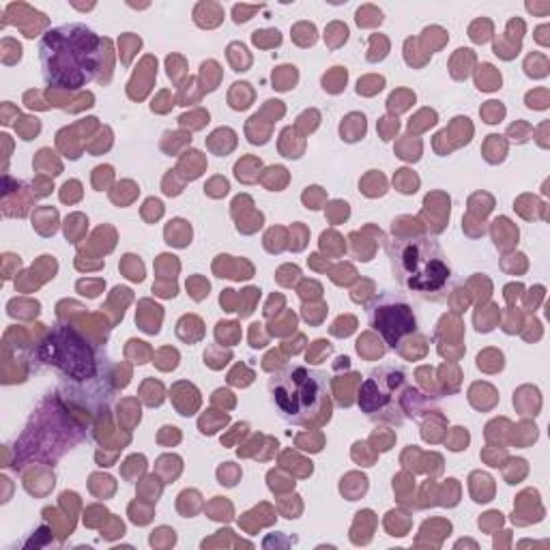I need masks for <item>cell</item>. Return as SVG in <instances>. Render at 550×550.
<instances>
[{
    "mask_svg": "<svg viewBox=\"0 0 550 550\" xmlns=\"http://www.w3.org/2000/svg\"><path fill=\"white\" fill-rule=\"evenodd\" d=\"M101 39L86 26L71 24L50 30L41 41L43 76L50 86L78 88L99 71Z\"/></svg>",
    "mask_w": 550,
    "mask_h": 550,
    "instance_id": "1",
    "label": "cell"
},
{
    "mask_svg": "<svg viewBox=\"0 0 550 550\" xmlns=\"http://www.w3.org/2000/svg\"><path fill=\"white\" fill-rule=\"evenodd\" d=\"M394 277L423 299H447L452 269L443 247L430 237H396L387 243Z\"/></svg>",
    "mask_w": 550,
    "mask_h": 550,
    "instance_id": "2",
    "label": "cell"
},
{
    "mask_svg": "<svg viewBox=\"0 0 550 550\" xmlns=\"http://www.w3.org/2000/svg\"><path fill=\"white\" fill-rule=\"evenodd\" d=\"M269 392L284 419L297 425L323 423L331 417L329 379L308 366H288L269 381Z\"/></svg>",
    "mask_w": 550,
    "mask_h": 550,
    "instance_id": "3",
    "label": "cell"
},
{
    "mask_svg": "<svg viewBox=\"0 0 550 550\" xmlns=\"http://www.w3.org/2000/svg\"><path fill=\"white\" fill-rule=\"evenodd\" d=\"M43 363L61 368L69 379L86 381L97 372V359L93 348L69 327H56L39 348Z\"/></svg>",
    "mask_w": 550,
    "mask_h": 550,
    "instance_id": "4",
    "label": "cell"
},
{
    "mask_svg": "<svg viewBox=\"0 0 550 550\" xmlns=\"http://www.w3.org/2000/svg\"><path fill=\"white\" fill-rule=\"evenodd\" d=\"M404 385V372L396 368H379L366 379L359 389V406L370 417H383L389 421H398L396 415L402 413V402H396L398 389Z\"/></svg>",
    "mask_w": 550,
    "mask_h": 550,
    "instance_id": "5",
    "label": "cell"
},
{
    "mask_svg": "<svg viewBox=\"0 0 550 550\" xmlns=\"http://www.w3.org/2000/svg\"><path fill=\"white\" fill-rule=\"evenodd\" d=\"M370 325L374 327L387 344L398 348L404 335L415 331V316L411 306L406 301H398L392 295H381L374 299V304L368 308Z\"/></svg>",
    "mask_w": 550,
    "mask_h": 550,
    "instance_id": "6",
    "label": "cell"
},
{
    "mask_svg": "<svg viewBox=\"0 0 550 550\" xmlns=\"http://www.w3.org/2000/svg\"><path fill=\"white\" fill-rule=\"evenodd\" d=\"M342 140L357 142L366 136V116L363 114H348L340 127Z\"/></svg>",
    "mask_w": 550,
    "mask_h": 550,
    "instance_id": "7",
    "label": "cell"
},
{
    "mask_svg": "<svg viewBox=\"0 0 550 550\" xmlns=\"http://www.w3.org/2000/svg\"><path fill=\"white\" fill-rule=\"evenodd\" d=\"M191 239V228L185 220H172L166 228V243L174 247H185Z\"/></svg>",
    "mask_w": 550,
    "mask_h": 550,
    "instance_id": "8",
    "label": "cell"
},
{
    "mask_svg": "<svg viewBox=\"0 0 550 550\" xmlns=\"http://www.w3.org/2000/svg\"><path fill=\"white\" fill-rule=\"evenodd\" d=\"M492 65H482L480 74H477V88L480 91H494V88L501 86V76L494 74Z\"/></svg>",
    "mask_w": 550,
    "mask_h": 550,
    "instance_id": "9",
    "label": "cell"
},
{
    "mask_svg": "<svg viewBox=\"0 0 550 550\" xmlns=\"http://www.w3.org/2000/svg\"><path fill=\"white\" fill-rule=\"evenodd\" d=\"M344 84H346V69L342 67H333L331 74L323 78V86L329 93H340Z\"/></svg>",
    "mask_w": 550,
    "mask_h": 550,
    "instance_id": "10",
    "label": "cell"
},
{
    "mask_svg": "<svg viewBox=\"0 0 550 550\" xmlns=\"http://www.w3.org/2000/svg\"><path fill=\"white\" fill-rule=\"evenodd\" d=\"M215 335H218L220 342H230L228 340L230 335H233V338L237 340L239 338V325L237 323H220L218 329H215Z\"/></svg>",
    "mask_w": 550,
    "mask_h": 550,
    "instance_id": "11",
    "label": "cell"
},
{
    "mask_svg": "<svg viewBox=\"0 0 550 550\" xmlns=\"http://www.w3.org/2000/svg\"><path fill=\"white\" fill-rule=\"evenodd\" d=\"M187 288L191 290V297L193 299L200 301V299H204L209 295V282H202L198 277H193L191 282H187Z\"/></svg>",
    "mask_w": 550,
    "mask_h": 550,
    "instance_id": "12",
    "label": "cell"
},
{
    "mask_svg": "<svg viewBox=\"0 0 550 550\" xmlns=\"http://www.w3.org/2000/svg\"><path fill=\"white\" fill-rule=\"evenodd\" d=\"M78 187H82L78 181H67V183L63 185V191H61V200H63V202H76L78 196H74V189H78Z\"/></svg>",
    "mask_w": 550,
    "mask_h": 550,
    "instance_id": "13",
    "label": "cell"
}]
</instances>
